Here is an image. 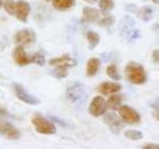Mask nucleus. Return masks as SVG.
Listing matches in <instances>:
<instances>
[{
	"mask_svg": "<svg viewBox=\"0 0 159 149\" xmlns=\"http://www.w3.org/2000/svg\"><path fill=\"white\" fill-rule=\"evenodd\" d=\"M125 75L129 83L134 85H143L147 81L145 69L141 64L136 61H129L124 68Z\"/></svg>",
	"mask_w": 159,
	"mask_h": 149,
	"instance_id": "f257e3e1",
	"label": "nucleus"
},
{
	"mask_svg": "<svg viewBox=\"0 0 159 149\" xmlns=\"http://www.w3.org/2000/svg\"><path fill=\"white\" fill-rule=\"evenodd\" d=\"M32 124L35 130L40 134L51 135L56 133V126L52 121L47 119L40 113H35L32 116Z\"/></svg>",
	"mask_w": 159,
	"mask_h": 149,
	"instance_id": "f03ea898",
	"label": "nucleus"
},
{
	"mask_svg": "<svg viewBox=\"0 0 159 149\" xmlns=\"http://www.w3.org/2000/svg\"><path fill=\"white\" fill-rule=\"evenodd\" d=\"M118 113L121 120L125 124L129 125H136L139 124L141 117L140 114L134 109V108L127 106V105H121V107L118 109Z\"/></svg>",
	"mask_w": 159,
	"mask_h": 149,
	"instance_id": "7ed1b4c3",
	"label": "nucleus"
},
{
	"mask_svg": "<svg viewBox=\"0 0 159 149\" xmlns=\"http://www.w3.org/2000/svg\"><path fill=\"white\" fill-rule=\"evenodd\" d=\"M104 123L109 128L110 132L114 134H120L122 129L124 128V122L121 120V117L114 112H109V113L104 114Z\"/></svg>",
	"mask_w": 159,
	"mask_h": 149,
	"instance_id": "20e7f679",
	"label": "nucleus"
},
{
	"mask_svg": "<svg viewBox=\"0 0 159 149\" xmlns=\"http://www.w3.org/2000/svg\"><path fill=\"white\" fill-rule=\"evenodd\" d=\"M66 96L71 103H79L85 97V87L81 83H73L67 87Z\"/></svg>",
	"mask_w": 159,
	"mask_h": 149,
	"instance_id": "39448f33",
	"label": "nucleus"
},
{
	"mask_svg": "<svg viewBox=\"0 0 159 149\" xmlns=\"http://www.w3.org/2000/svg\"><path fill=\"white\" fill-rule=\"evenodd\" d=\"M36 35L31 29H22L18 31L14 36V42L17 46L27 47L35 42Z\"/></svg>",
	"mask_w": 159,
	"mask_h": 149,
	"instance_id": "423d86ee",
	"label": "nucleus"
},
{
	"mask_svg": "<svg viewBox=\"0 0 159 149\" xmlns=\"http://www.w3.org/2000/svg\"><path fill=\"white\" fill-rule=\"evenodd\" d=\"M89 113L90 115L94 117H99L102 116L106 113L107 110V105H106V101L103 96H94L92 99V101L90 102V105H89Z\"/></svg>",
	"mask_w": 159,
	"mask_h": 149,
	"instance_id": "0eeeda50",
	"label": "nucleus"
},
{
	"mask_svg": "<svg viewBox=\"0 0 159 149\" xmlns=\"http://www.w3.org/2000/svg\"><path fill=\"white\" fill-rule=\"evenodd\" d=\"M13 88H14V92H15V94H16L17 99H18L19 101H21L22 103H25V104L31 105V106H36V105H38L40 103V101L38 99L33 96L32 94L28 93L21 85L14 84L13 85Z\"/></svg>",
	"mask_w": 159,
	"mask_h": 149,
	"instance_id": "6e6552de",
	"label": "nucleus"
},
{
	"mask_svg": "<svg viewBox=\"0 0 159 149\" xmlns=\"http://www.w3.org/2000/svg\"><path fill=\"white\" fill-rule=\"evenodd\" d=\"M30 13H31V6L28 1L19 0V1L15 2L14 13H13V15H15V17H16L19 21L27 22Z\"/></svg>",
	"mask_w": 159,
	"mask_h": 149,
	"instance_id": "1a4fd4ad",
	"label": "nucleus"
},
{
	"mask_svg": "<svg viewBox=\"0 0 159 149\" xmlns=\"http://www.w3.org/2000/svg\"><path fill=\"white\" fill-rule=\"evenodd\" d=\"M0 134L4 135L10 140H18L21 137L19 130L16 129L11 123L7 122L2 117H0Z\"/></svg>",
	"mask_w": 159,
	"mask_h": 149,
	"instance_id": "9d476101",
	"label": "nucleus"
},
{
	"mask_svg": "<svg viewBox=\"0 0 159 149\" xmlns=\"http://www.w3.org/2000/svg\"><path fill=\"white\" fill-rule=\"evenodd\" d=\"M13 59L16 63V65H18L19 67L28 66L32 63L31 56L28 55L22 46H17L14 49V51H13Z\"/></svg>",
	"mask_w": 159,
	"mask_h": 149,
	"instance_id": "9b49d317",
	"label": "nucleus"
},
{
	"mask_svg": "<svg viewBox=\"0 0 159 149\" xmlns=\"http://www.w3.org/2000/svg\"><path fill=\"white\" fill-rule=\"evenodd\" d=\"M101 12L99 10L91 7H85L83 9V16L82 20L84 22H90V24H99L101 19Z\"/></svg>",
	"mask_w": 159,
	"mask_h": 149,
	"instance_id": "f8f14e48",
	"label": "nucleus"
},
{
	"mask_svg": "<svg viewBox=\"0 0 159 149\" xmlns=\"http://www.w3.org/2000/svg\"><path fill=\"white\" fill-rule=\"evenodd\" d=\"M49 65L52 67H61V68H71L76 65V61L69 54H64L60 57H55L49 60Z\"/></svg>",
	"mask_w": 159,
	"mask_h": 149,
	"instance_id": "ddd939ff",
	"label": "nucleus"
},
{
	"mask_svg": "<svg viewBox=\"0 0 159 149\" xmlns=\"http://www.w3.org/2000/svg\"><path fill=\"white\" fill-rule=\"evenodd\" d=\"M122 86L118 83H114V81H104L101 85H99L98 91L102 95H110V94L118 93L121 90Z\"/></svg>",
	"mask_w": 159,
	"mask_h": 149,
	"instance_id": "4468645a",
	"label": "nucleus"
},
{
	"mask_svg": "<svg viewBox=\"0 0 159 149\" xmlns=\"http://www.w3.org/2000/svg\"><path fill=\"white\" fill-rule=\"evenodd\" d=\"M100 67H101V60L98 57L89 58L86 65V75L88 77H92L98 73Z\"/></svg>",
	"mask_w": 159,
	"mask_h": 149,
	"instance_id": "2eb2a0df",
	"label": "nucleus"
},
{
	"mask_svg": "<svg viewBox=\"0 0 159 149\" xmlns=\"http://www.w3.org/2000/svg\"><path fill=\"white\" fill-rule=\"evenodd\" d=\"M122 101H123V95L122 94H110V96L108 97V99L106 101V105H107V109L111 110H118L122 105Z\"/></svg>",
	"mask_w": 159,
	"mask_h": 149,
	"instance_id": "dca6fc26",
	"label": "nucleus"
},
{
	"mask_svg": "<svg viewBox=\"0 0 159 149\" xmlns=\"http://www.w3.org/2000/svg\"><path fill=\"white\" fill-rule=\"evenodd\" d=\"M51 1H52L53 7L61 12L71 9L75 3V0H51Z\"/></svg>",
	"mask_w": 159,
	"mask_h": 149,
	"instance_id": "f3484780",
	"label": "nucleus"
},
{
	"mask_svg": "<svg viewBox=\"0 0 159 149\" xmlns=\"http://www.w3.org/2000/svg\"><path fill=\"white\" fill-rule=\"evenodd\" d=\"M86 39L88 42L89 49L93 50V49L98 47V45L100 43V35L94 31H88L86 33Z\"/></svg>",
	"mask_w": 159,
	"mask_h": 149,
	"instance_id": "a211bd4d",
	"label": "nucleus"
},
{
	"mask_svg": "<svg viewBox=\"0 0 159 149\" xmlns=\"http://www.w3.org/2000/svg\"><path fill=\"white\" fill-rule=\"evenodd\" d=\"M135 14H137L143 21H150L153 16V10L150 7H137V11H136Z\"/></svg>",
	"mask_w": 159,
	"mask_h": 149,
	"instance_id": "6ab92c4d",
	"label": "nucleus"
},
{
	"mask_svg": "<svg viewBox=\"0 0 159 149\" xmlns=\"http://www.w3.org/2000/svg\"><path fill=\"white\" fill-rule=\"evenodd\" d=\"M124 137L130 141H139L143 138V133L139 131V130L127 129L124 130Z\"/></svg>",
	"mask_w": 159,
	"mask_h": 149,
	"instance_id": "aec40b11",
	"label": "nucleus"
},
{
	"mask_svg": "<svg viewBox=\"0 0 159 149\" xmlns=\"http://www.w3.org/2000/svg\"><path fill=\"white\" fill-rule=\"evenodd\" d=\"M99 7L102 13L106 14L107 12H110L115 7L114 0H99Z\"/></svg>",
	"mask_w": 159,
	"mask_h": 149,
	"instance_id": "412c9836",
	"label": "nucleus"
},
{
	"mask_svg": "<svg viewBox=\"0 0 159 149\" xmlns=\"http://www.w3.org/2000/svg\"><path fill=\"white\" fill-rule=\"evenodd\" d=\"M106 74L108 77H110L114 81H120L121 79V75L119 73V70H118L117 66L116 65H109L108 67L106 68Z\"/></svg>",
	"mask_w": 159,
	"mask_h": 149,
	"instance_id": "4be33fe9",
	"label": "nucleus"
},
{
	"mask_svg": "<svg viewBox=\"0 0 159 149\" xmlns=\"http://www.w3.org/2000/svg\"><path fill=\"white\" fill-rule=\"evenodd\" d=\"M53 76L57 79L65 78L68 76V68H61V67H54L53 71L51 72Z\"/></svg>",
	"mask_w": 159,
	"mask_h": 149,
	"instance_id": "5701e85b",
	"label": "nucleus"
},
{
	"mask_svg": "<svg viewBox=\"0 0 159 149\" xmlns=\"http://www.w3.org/2000/svg\"><path fill=\"white\" fill-rule=\"evenodd\" d=\"M31 60H32L33 64L38 65V66H45V64H46L45 55L42 54V53H39V52L33 54V55L31 56Z\"/></svg>",
	"mask_w": 159,
	"mask_h": 149,
	"instance_id": "b1692460",
	"label": "nucleus"
},
{
	"mask_svg": "<svg viewBox=\"0 0 159 149\" xmlns=\"http://www.w3.org/2000/svg\"><path fill=\"white\" fill-rule=\"evenodd\" d=\"M114 22H115V18L112 16H110V15H106V16L102 17L101 19H100L98 24L101 25V27L107 28V27H110Z\"/></svg>",
	"mask_w": 159,
	"mask_h": 149,
	"instance_id": "393cba45",
	"label": "nucleus"
},
{
	"mask_svg": "<svg viewBox=\"0 0 159 149\" xmlns=\"http://www.w3.org/2000/svg\"><path fill=\"white\" fill-rule=\"evenodd\" d=\"M4 6V10L9 13L10 15H13L14 13V6H15V2L13 0H6L3 3Z\"/></svg>",
	"mask_w": 159,
	"mask_h": 149,
	"instance_id": "a878e982",
	"label": "nucleus"
},
{
	"mask_svg": "<svg viewBox=\"0 0 159 149\" xmlns=\"http://www.w3.org/2000/svg\"><path fill=\"white\" fill-rule=\"evenodd\" d=\"M152 108L154 109V112H153V116L155 117V120H157L159 122V99H156L155 102L152 104Z\"/></svg>",
	"mask_w": 159,
	"mask_h": 149,
	"instance_id": "bb28decb",
	"label": "nucleus"
},
{
	"mask_svg": "<svg viewBox=\"0 0 159 149\" xmlns=\"http://www.w3.org/2000/svg\"><path fill=\"white\" fill-rule=\"evenodd\" d=\"M152 58H153V60L155 61V64H159V49L153 51Z\"/></svg>",
	"mask_w": 159,
	"mask_h": 149,
	"instance_id": "cd10ccee",
	"label": "nucleus"
},
{
	"mask_svg": "<svg viewBox=\"0 0 159 149\" xmlns=\"http://www.w3.org/2000/svg\"><path fill=\"white\" fill-rule=\"evenodd\" d=\"M141 148H143V149H159V144H147V145H143Z\"/></svg>",
	"mask_w": 159,
	"mask_h": 149,
	"instance_id": "c85d7f7f",
	"label": "nucleus"
},
{
	"mask_svg": "<svg viewBox=\"0 0 159 149\" xmlns=\"http://www.w3.org/2000/svg\"><path fill=\"white\" fill-rule=\"evenodd\" d=\"M0 114H1V115H7V114H9V112H7L4 108L0 107Z\"/></svg>",
	"mask_w": 159,
	"mask_h": 149,
	"instance_id": "c756f323",
	"label": "nucleus"
},
{
	"mask_svg": "<svg viewBox=\"0 0 159 149\" xmlns=\"http://www.w3.org/2000/svg\"><path fill=\"white\" fill-rule=\"evenodd\" d=\"M153 29L155 30V31H159V21L156 22V24L153 25Z\"/></svg>",
	"mask_w": 159,
	"mask_h": 149,
	"instance_id": "7c9ffc66",
	"label": "nucleus"
},
{
	"mask_svg": "<svg viewBox=\"0 0 159 149\" xmlns=\"http://www.w3.org/2000/svg\"><path fill=\"white\" fill-rule=\"evenodd\" d=\"M84 1H86V2H88V3H93V2H96V1H98V0H84Z\"/></svg>",
	"mask_w": 159,
	"mask_h": 149,
	"instance_id": "2f4dec72",
	"label": "nucleus"
},
{
	"mask_svg": "<svg viewBox=\"0 0 159 149\" xmlns=\"http://www.w3.org/2000/svg\"><path fill=\"white\" fill-rule=\"evenodd\" d=\"M153 1V3H155V4H159V0H152Z\"/></svg>",
	"mask_w": 159,
	"mask_h": 149,
	"instance_id": "473e14b6",
	"label": "nucleus"
},
{
	"mask_svg": "<svg viewBox=\"0 0 159 149\" xmlns=\"http://www.w3.org/2000/svg\"><path fill=\"white\" fill-rule=\"evenodd\" d=\"M1 6H2V2H1V0H0V7H1Z\"/></svg>",
	"mask_w": 159,
	"mask_h": 149,
	"instance_id": "72a5a7b5",
	"label": "nucleus"
},
{
	"mask_svg": "<svg viewBox=\"0 0 159 149\" xmlns=\"http://www.w3.org/2000/svg\"><path fill=\"white\" fill-rule=\"evenodd\" d=\"M46 1H50V0H46Z\"/></svg>",
	"mask_w": 159,
	"mask_h": 149,
	"instance_id": "f704fd0d",
	"label": "nucleus"
}]
</instances>
